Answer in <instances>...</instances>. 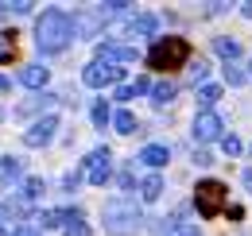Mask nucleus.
Wrapping results in <instances>:
<instances>
[{"label":"nucleus","instance_id":"obj_5","mask_svg":"<svg viewBox=\"0 0 252 236\" xmlns=\"http://www.w3.org/2000/svg\"><path fill=\"white\" fill-rule=\"evenodd\" d=\"M82 82L94 89H105V86H121L125 82V66H109V62H90L82 70Z\"/></svg>","mask_w":252,"mask_h":236},{"label":"nucleus","instance_id":"obj_2","mask_svg":"<svg viewBox=\"0 0 252 236\" xmlns=\"http://www.w3.org/2000/svg\"><path fill=\"white\" fill-rule=\"evenodd\" d=\"M101 221H105V233L109 236H136L140 229H144V213H140L136 202H128V198L109 202L105 213H101Z\"/></svg>","mask_w":252,"mask_h":236},{"label":"nucleus","instance_id":"obj_31","mask_svg":"<svg viewBox=\"0 0 252 236\" xmlns=\"http://www.w3.org/2000/svg\"><path fill=\"white\" fill-rule=\"evenodd\" d=\"M225 82H229V86H241V82H245V74H241L237 66H225Z\"/></svg>","mask_w":252,"mask_h":236},{"label":"nucleus","instance_id":"obj_28","mask_svg":"<svg viewBox=\"0 0 252 236\" xmlns=\"http://www.w3.org/2000/svg\"><path fill=\"white\" fill-rule=\"evenodd\" d=\"M167 236H202V233H198L194 225H187V221H179V225H171V229H167Z\"/></svg>","mask_w":252,"mask_h":236},{"label":"nucleus","instance_id":"obj_1","mask_svg":"<svg viewBox=\"0 0 252 236\" xmlns=\"http://www.w3.org/2000/svg\"><path fill=\"white\" fill-rule=\"evenodd\" d=\"M70 43H74V16L63 8H47L35 20V47L43 55H63Z\"/></svg>","mask_w":252,"mask_h":236},{"label":"nucleus","instance_id":"obj_19","mask_svg":"<svg viewBox=\"0 0 252 236\" xmlns=\"http://www.w3.org/2000/svg\"><path fill=\"white\" fill-rule=\"evenodd\" d=\"M113 128H117L121 136H132V132H140V124H136V117H132L128 109H121V113H113Z\"/></svg>","mask_w":252,"mask_h":236},{"label":"nucleus","instance_id":"obj_9","mask_svg":"<svg viewBox=\"0 0 252 236\" xmlns=\"http://www.w3.org/2000/svg\"><path fill=\"white\" fill-rule=\"evenodd\" d=\"M140 51L128 47V43H101L97 47V62H109V66H121V62H136Z\"/></svg>","mask_w":252,"mask_h":236},{"label":"nucleus","instance_id":"obj_30","mask_svg":"<svg viewBox=\"0 0 252 236\" xmlns=\"http://www.w3.org/2000/svg\"><path fill=\"white\" fill-rule=\"evenodd\" d=\"M190 74H194V86H198V82H206V74H210V66H206V62L198 59L194 66H190Z\"/></svg>","mask_w":252,"mask_h":236},{"label":"nucleus","instance_id":"obj_12","mask_svg":"<svg viewBox=\"0 0 252 236\" xmlns=\"http://www.w3.org/2000/svg\"><path fill=\"white\" fill-rule=\"evenodd\" d=\"M47 78H51V70H47V66H39V62H32V66H24V70H20V82H24L28 89H43V86H47Z\"/></svg>","mask_w":252,"mask_h":236},{"label":"nucleus","instance_id":"obj_29","mask_svg":"<svg viewBox=\"0 0 252 236\" xmlns=\"http://www.w3.org/2000/svg\"><path fill=\"white\" fill-rule=\"evenodd\" d=\"M221 151H225L229 159H233V155H241V140H237V136H221Z\"/></svg>","mask_w":252,"mask_h":236},{"label":"nucleus","instance_id":"obj_37","mask_svg":"<svg viewBox=\"0 0 252 236\" xmlns=\"http://www.w3.org/2000/svg\"><path fill=\"white\" fill-rule=\"evenodd\" d=\"M4 89H12V82H8V78H4V74H0V93H4Z\"/></svg>","mask_w":252,"mask_h":236},{"label":"nucleus","instance_id":"obj_35","mask_svg":"<svg viewBox=\"0 0 252 236\" xmlns=\"http://www.w3.org/2000/svg\"><path fill=\"white\" fill-rule=\"evenodd\" d=\"M241 178H245V190H249V194H252V167H249V171H245V175H241Z\"/></svg>","mask_w":252,"mask_h":236},{"label":"nucleus","instance_id":"obj_10","mask_svg":"<svg viewBox=\"0 0 252 236\" xmlns=\"http://www.w3.org/2000/svg\"><path fill=\"white\" fill-rule=\"evenodd\" d=\"M221 128H225V124H221L218 113H198V117H194V140H198V144L221 140Z\"/></svg>","mask_w":252,"mask_h":236},{"label":"nucleus","instance_id":"obj_8","mask_svg":"<svg viewBox=\"0 0 252 236\" xmlns=\"http://www.w3.org/2000/svg\"><path fill=\"white\" fill-rule=\"evenodd\" d=\"M55 132H59V117H43L24 132V144H28V148H47V144L55 140Z\"/></svg>","mask_w":252,"mask_h":236},{"label":"nucleus","instance_id":"obj_23","mask_svg":"<svg viewBox=\"0 0 252 236\" xmlns=\"http://www.w3.org/2000/svg\"><path fill=\"white\" fill-rule=\"evenodd\" d=\"M39 225H43V229H66V209H47V213H39Z\"/></svg>","mask_w":252,"mask_h":236},{"label":"nucleus","instance_id":"obj_16","mask_svg":"<svg viewBox=\"0 0 252 236\" xmlns=\"http://www.w3.org/2000/svg\"><path fill=\"white\" fill-rule=\"evenodd\" d=\"M214 51H218L225 62H237V59H241V43H237V39H225V35L214 39Z\"/></svg>","mask_w":252,"mask_h":236},{"label":"nucleus","instance_id":"obj_33","mask_svg":"<svg viewBox=\"0 0 252 236\" xmlns=\"http://www.w3.org/2000/svg\"><path fill=\"white\" fill-rule=\"evenodd\" d=\"M132 97H136V89H132V86H121V89H117V101H132Z\"/></svg>","mask_w":252,"mask_h":236},{"label":"nucleus","instance_id":"obj_32","mask_svg":"<svg viewBox=\"0 0 252 236\" xmlns=\"http://www.w3.org/2000/svg\"><path fill=\"white\" fill-rule=\"evenodd\" d=\"M132 89H136V97H140V93H152V82H148V78H136Z\"/></svg>","mask_w":252,"mask_h":236},{"label":"nucleus","instance_id":"obj_17","mask_svg":"<svg viewBox=\"0 0 252 236\" xmlns=\"http://www.w3.org/2000/svg\"><path fill=\"white\" fill-rule=\"evenodd\" d=\"M20 175H24V163H20L16 155H4V159H0V186L12 182V178H20Z\"/></svg>","mask_w":252,"mask_h":236},{"label":"nucleus","instance_id":"obj_26","mask_svg":"<svg viewBox=\"0 0 252 236\" xmlns=\"http://www.w3.org/2000/svg\"><path fill=\"white\" fill-rule=\"evenodd\" d=\"M39 194H43V178H28L24 182V202H35Z\"/></svg>","mask_w":252,"mask_h":236},{"label":"nucleus","instance_id":"obj_25","mask_svg":"<svg viewBox=\"0 0 252 236\" xmlns=\"http://www.w3.org/2000/svg\"><path fill=\"white\" fill-rule=\"evenodd\" d=\"M94 124H97V128H105V124H113V109H109L105 101H97V105H94Z\"/></svg>","mask_w":252,"mask_h":236},{"label":"nucleus","instance_id":"obj_27","mask_svg":"<svg viewBox=\"0 0 252 236\" xmlns=\"http://www.w3.org/2000/svg\"><path fill=\"white\" fill-rule=\"evenodd\" d=\"M82 178H86V163H82V167H74V171H70V175L63 178V186H66V190H70V194H74V190H78V182H82Z\"/></svg>","mask_w":252,"mask_h":236},{"label":"nucleus","instance_id":"obj_39","mask_svg":"<svg viewBox=\"0 0 252 236\" xmlns=\"http://www.w3.org/2000/svg\"><path fill=\"white\" fill-rule=\"evenodd\" d=\"M0 236H4V225H0Z\"/></svg>","mask_w":252,"mask_h":236},{"label":"nucleus","instance_id":"obj_13","mask_svg":"<svg viewBox=\"0 0 252 236\" xmlns=\"http://www.w3.org/2000/svg\"><path fill=\"white\" fill-rule=\"evenodd\" d=\"M66 236H90V225H86V213L74 206V209H66Z\"/></svg>","mask_w":252,"mask_h":236},{"label":"nucleus","instance_id":"obj_7","mask_svg":"<svg viewBox=\"0 0 252 236\" xmlns=\"http://www.w3.org/2000/svg\"><path fill=\"white\" fill-rule=\"evenodd\" d=\"M105 24H109V16H105V8H101V4L74 12V35H86V39H94V35L105 28Z\"/></svg>","mask_w":252,"mask_h":236},{"label":"nucleus","instance_id":"obj_38","mask_svg":"<svg viewBox=\"0 0 252 236\" xmlns=\"http://www.w3.org/2000/svg\"><path fill=\"white\" fill-rule=\"evenodd\" d=\"M241 16H245V20H252V4H245V8H241Z\"/></svg>","mask_w":252,"mask_h":236},{"label":"nucleus","instance_id":"obj_21","mask_svg":"<svg viewBox=\"0 0 252 236\" xmlns=\"http://www.w3.org/2000/svg\"><path fill=\"white\" fill-rule=\"evenodd\" d=\"M16 55V28H0V62Z\"/></svg>","mask_w":252,"mask_h":236},{"label":"nucleus","instance_id":"obj_34","mask_svg":"<svg viewBox=\"0 0 252 236\" xmlns=\"http://www.w3.org/2000/svg\"><path fill=\"white\" fill-rule=\"evenodd\" d=\"M194 163H198V167H210L214 159H210V151H198V155H194Z\"/></svg>","mask_w":252,"mask_h":236},{"label":"nucleus","instance_id":"obj_3","mask_svg":"<svg viewBox=\"0 0 252 236\" xmlns=\"http://www.w3.org/2000/svg\"><path fill=\"white\" fill-rule=\"evenodd\" d=\"M148 62L156 70H179V66L190 62V43L183 35H167V39H159L156 47L148 51Z\"/></svg>","mask_w":252,"mask_h":236},{"label":"nucleus","instance_id":"obj_18","mask_svg":"<svg viewBox=\"0 0 252 236\" xmlns=\"http://www.w3.org/2000/svg\"><path fill=\"white\" fill-rule=\"evenodd\" d=\"M175 93H179L175 82H159V86H152V101L163 109V105H171V101H175Z\"/></svg>","mask_w":252,"mask_h":236},{"label":"nucleus","instance_id":"obj_6","mask_svg":"<svg viewBox=\"0 0 252 236\" xmlns=\"http://www.w3.org/2000/svg\"><path fill=\"white\" fill-rule=\"evenodd\" d=\"M82 163H86L90 186H105V182H109V175H113V151H109V148H94Z\"/></svg>","mask_w":252,"mask_h":236},{"label":"nucleus","instance_id":"obj_20","mask_svg":"<svg viewBox=\"0 0 252 236\" xmlns=\"http://www.w3.org/2000/svg\"><path fill=\"white\" fill-rule=\"evenodd\" d=\"M159 194H163V178L159 175H148L144 182H140V198H144V202H156Z\"/></svg>","mask_w":252,"mask_h":236},{"label":"nucleus","instance_id":"obj_22","mask_svg":"<svg viewBox=\"0 0 252 236\" xmlns=\"http://www.w3.org/2000/svg\"><path fill=\"white\" fill-rule=\"evenodd\" d=\"M218 101H221V86H202V89H198V105H202V113H210Z\"/></svg>","mask_w":252,"mask_h":236},{"label":"nucleus","instance_id":"obj_15","mask_svg":"<svg viewBox=\"0 0 252 236\" xmlns=\"http://www.w3.org/2000/svg\"><path fill=\"white\" fill-rule=\"evenodd\" d=\"M28 213V202L24 198H4L0 202V221H20Z\"/></svg>","mask_w":252,"mask_h":236},{"label":"nucleus","instance_id":"obj_36","mask_svg":"<svg viewBox=\"0 0 252 236\" xmlns=\"http://www.w3.org/2000/svg\"><path fill=\"white\" fill-rule=\"evenodd\" d=\"M12 236H39V233H35V229H16Z\"/></svg>","mask_w":252,"mask_h":236},{"label":"nucleus","instance_id":"obj_11","mask_svg":"<svg viewBox=\"0 0 252 236\" xmlns=\"http://www.w3.org/2000/svg\"><path fill=\"white\" fill-rule=\"evenodd\" d=\"M144 167H152V171H159V167H167V159H171V151L163 148V144H148V148L136 155Z\"/></svg>","mask_w":252,"mask_h":236},{"label":"nucleus","instance_id":"obj_4","mask_svg":"<svg viewBox=\"0 0 252 236\" xmlns=\"http://www.w3.org/2000/svg\"><path fill=\"white\" fill-rule=\"evenodd\" d=\"M225 202H229V186L218 182V178H202V182L194 186V206H198V213H202L206 221H214L221 209H225Z\"/></svg>","mask_w":252,"mask_h":236},{"label":"nucleus","instance_id":"obj_14","mask_svg":"<svg viewBox=\"0 0 252 236\" xmlns=\"http://www.w3.org/2000/svg\"><path fill=\"white\" fill-rule=\"evenodd\" d=\"M159 28V20L156 16H148V12H140V16H132V20H128V35H136V39H140V35H152V31Z\"/></svg>","mask_w":252,"mask_h":236},{"label":"nucleus","instance_id":"obj_24","mask_svg":"<svg viewBox=\"0 0 252 236\" xmlns=\"http://www.w3.org/2000/svg\"><path fill=\"white\" fill-rule=\"evenodd\" d=\"M28 12H32L28 0H16V4H4V0H0V20H4V16H28Z\"/></svg>","mask_w":252,"mask_h":236}]
</instances>
